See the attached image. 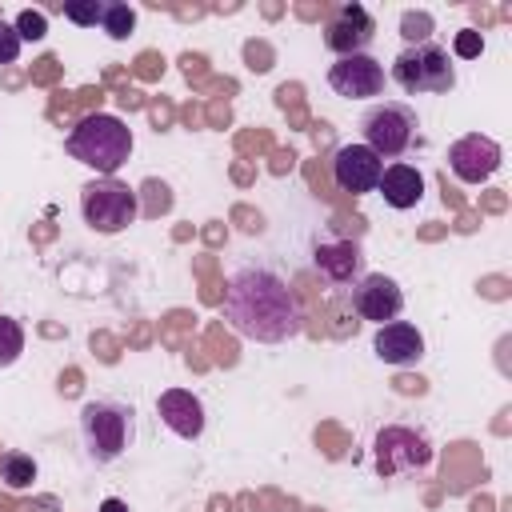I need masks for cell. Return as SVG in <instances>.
I'll list each match as a JSON object with an SVG mask.
<instances>
[{"label": "cell", "mask_w": 512, "mask_h": 512, "mask_svg": "<svg viewBox=\"0 0 512 512\" xmlns=\"http://www.w3.org/2000/svg\"><path fill=\"white\" fill-rule=\"evenodd\" d=\"M80 216L92 232L100 236H116L124 232L128 224H136L140 216V200H136V188H128L124 180L116 176H100V180H88L80 188Z\"/></svg>", "instance_id": "cell-4"}, {"label": "cell", "mask_w": 512, "mask_h": 512, "mask_svg": "<svg viewBox=\"0 0 512 512\" xmlns=\"http://www.w3.org/2000/svg\"><path fill=\"white\" fill-rule=\"evenodd\" d=\"M100 512H128V504H124V500H116V496H108V500L100 504Z\"/></svg>", "instance_id": "cell-25"}, {"label": "cell", "mask_w": 512, "mask_h": 512, "mask_svg": "<svg viewBox=\"0 0 512 512\" xmlns=\"http://www.w3.org/2000/svg\"><path fill=\"white\" fill-rule=\"evenodd\" d=\"M20 36H16V24H4L0 20V64H12L16 56H20Z\"/></svg>", "instance_id": "cell-23"}, {"label": "cell", "mask_w": 512, "mask_h": 512, "mask_svg": "<svg viewBox=\"0 0 512 512\" xmlns=\"http://www.w3.org/2000/svg\"><path fill=\"white\" fill-rule=\"evenodd\" d=\"M224 320L252 344H284L300 336V304L288 280L264 264L236 268L224 284Z\"/></svg>", "instance_id": "cell-1"}, {"label": "cell", "mask_w": 512, "mask_h": 512, "mask_svg": "<svg viewBox=\"0 0 512 512\" xmlns=\"http://www.w3.org/2000/svg\"><path fill=\"white\" fill-rule=\"evenodd\" d=\"M100 28L108 32V40H128L136 32V12L120 0H104V16H100Z\"/></svg>", "instance_id": "cell-17"}, {"label": "cell", "mask_w": 512, "mask_h": 512, "mask_svg": "<svg viewBox=\"0 0 512 512\" xmlns=\"http://www.w3.org/2000/svg\"><path fill=\"white\" fill-rule=\"evenodd\" d=\"M380 172H384V160H380L372 148H364L360 140L336 148V156H332V180H336V188H344V192H352V196L376 192Z\"/></svg>", "instance_id": "cell-11"}, {"label": "cell", "mask_w": 512, "mask_h": 512, "mask_svg": "<svg viewBox=\"0 0 512 512\" xmlns=\"http://www.w3.org/2000/svg\"><path fill=\"white\" fill-rule=\"evenodd\" d=\"M0 480L8 484V488H28L32 480H36V460L28 456V452H4V460H0Z\"/></svg>", "instance_id": "cell-18"}, {"label": "cell", "mask_w": 512, "mask_h": 512, "mask_svg": "<svg viewBox=\"0 0 512 512\" xmlns=\"http://www.w3.org/2000/svg\"><path fill=\"white\" fill-rule=\"evenodd\" d=\"M376 472L380 476H400V472H420L432 464V444L424 432L404 428V424H384L372 440Z\"/></svg>", "instance_id": "cell-7"}, {"label": "cell", "mask_w": 512, "mask_h": 512, "mask_svg": "<svg viewBox=\"0 0 512 512\" xmlns=\"http://www.w3.org/2000/svg\"><path fill=\"white\" fill-rule=\"evenodd\" d=\"M20 352H24V328H20V320L0 312V368H12L20 360Z\"/></svg>", "instance_id": "cell-19"}, {"label": "cell", "mask_w": 512, "mask_h": 512, "mask_svg": "<svg viewBox=\"0 0 512 512\" xmlns=\"http://www.w3.org/2000/svg\"><path fill=\"white\" fill-rule=\"evenodd\" d=\"M136 412L124 400H88L80 408V440L92 464H112L132 448Z\"/></svg>", "instance_id": "cell-3"}, {"label": "cell", "mask_w": 512, "mask_h": 512, "mask_svg": "<svg viewBox=\"0 0 512 512\" xmlns=\"http://www.w3.org/2000/svg\"><path fill=\"white\" fill-rule=\"evenodd\" d=\"M428 28H432V16L428 12H408L404 16V40L408 44H424L428 40Z\"/></svg>", "instance_id": "cell-22"}, {"label": "cell", "mask_w": 512, "mask_h": 512, "mask_svg": "<svg viewBox=\"0 0 512 512\" xmlns=\"http://www.w3.org/2000/svg\"><path fill=\"white\" fill-rule=\"evenodd\" d=\"M408 96L416 92H448L456 84V68H452V56L448 48L424 40V44H408L396 60H392V72H388Z\"/></svg>", "instance_id": "cell-5"}, {"label": "cell", "mask_w": 512, "mask_h": 512, "mask_svg": "<svg viewBox=\"0 0 512 512\" xmlns=\"http://www.w3.org/2000/svg\"><path fill=\"white\" fill-rule=\"evenodd\" d=\"M500 160H504L500 144L492 136H480V132H468V136H460V140L448 144V168H452V176L460 184H484V180H492L496 168H500Z\"/></svg>", "instance_id": "cell-8"}, {"label": "cell", "mask_w": 512, "mask_h": 512, "mask_svg": "<svg viewBox=\"0 0 512 512\" xmlns=\"http://www.w3.org/2000/svg\"><path fill=\"white\" fill-rule=\"evenodd\" d=\"M16 36L20 40H44L48 36V20H44V12H32V8H24L20 16H16Z\"/></svg>", "instance_id": "cell-21"}, {"label": "cell", "mask_w": 512, "mask_h": 512, "mask_svg": "<svg viewBox=\"0 0 512 512\" xmlns=\"http://www.w3.org/2000/svg\"><path fill=\"white\" fill-rule=\"evenodd\" d=\"M156 416H160L164 428H168L172 436H180V440H200V436H204V424H208L204 400H200L196 392H188V388H164V392L156 396Z\"/></svg>", "instance_id": "cell-13"}, {"label": "cell", "mask_w": 512, "mask_h": 512, "mask_svg": "<svg viewBox=\"0 0 512 512\" xmlns=\"http://www.w3.org/2000/svg\"><path fill=\"white\" fill-rule=\"evenodd\" d=\"M352 308H356L364 320H372V324H388V320H396V316L404 312V292H400V284H396L392 276H384V272H364V276L352 284Z\"/></svg>", "instance_id": "cell-10"}, {"label": "cell", "mask_w": 512, "mask_h": 512, "mask_svg": "<svg viewBox=\"0 0 512 512\" xmlns=\"http://www.w3.org/2000/svg\"><path fill=\"white\" fill-rule=\"evenodd\" d=\"M376 192L384 196V204H388V208L408 212V208H416V204H420V196H424V172H420V168H412V164H388V168L380 172Z\"/></svg>", "instance_id": "cell-16"}, {"label": "cell", "mask_w": 512, "mask_h": 512, "mask_svg": "<svg viewBox=\"0 0 512 512\" xmlns=\"http://www.w3.org/2000/svg\"><path fill=\"white\" fill-rule=\"evenodd\" d=\"M376 36V20L360 8V4H344L328 16L324 24V44L336 52V56H356V52H368Z\"/></svg>", "instance_id": "cell-12"}, {"label": "cell", "mask_w": 512, "mask_h": 512, "mask_svg": "<svg viewBox=\"0 0 512 512\" xmlns=\"http://www.w3.org/2000/svg\"><path fill=\"white\" fill-rule=\"evenodd\" d=\"M480 52H484V40H480V32H472V28L456 32V56L472 60V56H480Z\"/></svg>", "instance_id": "cell-24"}, {"label": "cell", "mask_w": 512, "mask_h": 512, "mask_svg": "<svg viewBox=\"0 0 512 512\" xmlns=\"http://www.w3.org/2000/svg\"><path fill=\"white\" fill-rule=\"evenodd\" d=\"M64 16L72 20V24H80V28H96L100 24V16H104V0H88V4H64Z\"/></svg>", "instance_id": "cell-20"}, {"label": "cell", "mask_w": 512, "mask_h": 512, "mask_svg": "<svg viewBox=\"0 0 512 512\" xmlns=\"http://www.w3.org/2000/svg\"><path fill=\"white\" fill-rule=\"evenodd\" d=\"M328 84L336 96L344 100H368V96H380L384 92V64L368 52H356V56H340L332 68H328Z\"/></svg>", "instance_id": "cell-9"}, {"label": "cell", "mask_w": 512, "mask_h": 512, "mask_svg": "<svg viewBox=\"0 0 512 512\" xmlns=\"http://www.w3.org/2000/svg\"><path fill=\"white\" fill-rule=\"evenodd\" d=\"M312 260L328 284H356L364 276V252L356 240H324L316 244Z\"/></svg>", "instance_id": "cell-15"}, {"label": "cell", "mask_w": 512, "mask_h": 512, "mask_svg": "<svg viewBox=\"0 0 512 512\" xmlns=\"http://www.w3.org/2000/svg\"><path fill=\"white\" fill-rule=\"evenodd\" d=\"M68 156L100 176H116L132 156V128L112 112H88L64 140Z\"/></svg>", "instance_id": "cell-2"}, {"label": "cell", "mask_w": 512, "mask_h": 512, "mask_svg": "<svg viewBox=\"0 0 512 512\" xmlns=\"http://www.w3.org/2000/svg\"><path fill=\"white\" fill-rule=\"evenodd\" d=\"M372 352L384 360V364H396V368H408V364H420L424 356V332L408 320H388L376 328L372 336Z\"/></svg>", "instance_id": "cell-14"}, {"label": "cell", "mask_w": 512, "mask_h": 512, "mask_svg": "<svg viewBox=\"0 0 512 512\" xmlns=\"http://www.w3.org/2000/svg\"><path fill=\"white\" fill-rule=\"evenodd\" d=\"M416 140V112L400 100H384V104H372L364 116H360V144L372 148L380 160H396L412 148Z\"/></svg>", "instance_id": "cell-6"}]
</instances>
